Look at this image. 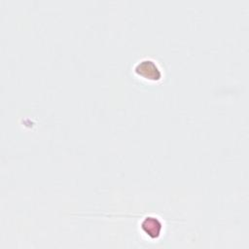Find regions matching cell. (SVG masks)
<instances>
[{
  "label": "cell",
  "mask_w": 249,
  "mask_h": 249,
  "mask_svg": "<svg viewBox=\"0 0 249 249\" xmlns=\"http://www.w3.org/2000/svg\"><path fill=\"white\" fill-rule=\"evenodd\" d=\"M134 71L138 76L150 81H158L161 78V72L158 67L157 63L152 59H143L138 62Z\"/></svg>",
  "instance_id": "6da1fadb"
},
{
  "label": "cell",
  "mask_w": 249,
  "mask_h": 249,
  "mask_svg": "<svg viewBox=\"0 0 249 249\" xmlns=\"http://www.w3.org/2000/svg\"><path fill=\"white\" fill-rule=\"evenodd\" d=\"M142 230L151 237L155 238L160 235V230H161V224L160 222L155 218V217H146L142 224H141Z\"/></svg>",
  "instance_id": "7a4b0ae2"
}]
</instances>
